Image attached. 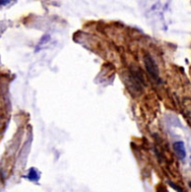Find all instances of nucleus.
Returning a JSON list of instances; mask_svg holds the SVG:
<instances>
[{"label": "nucleus", "mask_w": 191, "mask_h": 192, "mask_svg": "<svg viewBox=\"0 0 191 192\" xmlns=\"http://www.w3.org/2000/svg\"><path fill=\"white\" fill-rule=\"evenodd\" d=\"M144 63H145V66L148 74L154 80H159L160 71H159V67H158V64L155 62V60L150 55H145L144 57Z\"/></svg>", "instance_id": "1"}, {"label": "nucleus", "mask_w": 191, "mask_h": 192, "mask_svg": "<svg viewBox=\"0 0 191 192\" xmlns=\"http://www.w3.org/2000/svg\"><path fill=\"white\" fill-rule=\"evenodd\" d=\"M173 150L178 156L179 159L183 160L186 158V148H185V144L182 141H177L173 143Z\"/></svg>", "instance_id": "2"}, {"label": "nucleus", "mask_w": 191, "mask_h": 192, "mask_svg": "<svg viewBox=\"0 0 191 192\" xmlns=\"http://www.w3.org/2000/svg\"><path fill=\"white\" fill-rule=\"evenodd\" d=\"M183 110H184V113L186 114V116L191 119V100L187 99V100L184 101Z\"/></svg>", "instance_id": "4"}, {"label": "nucleus", "mask_w": 191, "mask_h": 192, "mask_svg": "<svg viewBox=\"0 0 191 192\" xmlns=\"http://www.w3.org/2000/svg\"><path fill=\"white\" fill-rule=\"evenodd\" d=\"M27 178L30 181L36 182V181H38L39 178H40V173H39V172H38L35 168L32 167V168H30V170H29V172H28Z\"/></svg>", "instance_id": "3"}]
</instances>
